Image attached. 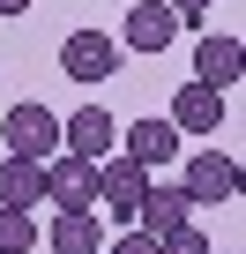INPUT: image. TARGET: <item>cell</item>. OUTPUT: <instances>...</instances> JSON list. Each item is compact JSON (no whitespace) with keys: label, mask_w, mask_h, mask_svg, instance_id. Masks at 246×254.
<instances>
[{"label":"cell","mask_w":246,"mask_h":254,"mask_svg":"<svg viewBox=\"0 0 246 254\" xmlns=\"http://www.w3.org/2000/svg\"><path fill=\"white\" fill-rule=\"evenodd\" d=\"M0 157L52 165V157H60V112H45V105H8V120H0Z\"/></svg>","instance_id":"obj_1"},{"label":"cell","mask_w":246,"mask_h":254,"mask_svg":"<svg viewBox=\"0 0 246 254\" xmlns=\"http://www.w3.org/2000/svg\"><path fill=\"white\" fill-rule=\"evenodd\" d=\"M60 150H67V157H82V165L119 157V120H112L104 105H75V112L60 120Z\"/></svg>","instance_id":"obj_2"},{"label":"cell","mask_w":246,"mask_h":254,"mask_svg":"<svg viewBox=\"0 0 246 254\" xmlns=\"http://www.w3.org/2000/svg\"><path fill=\"white\" fill-rule=\"evenodd\" d=\"M142 194H149V172H142V165H127V157H104V165H97V209H104V217L135 224Z\"/></svg>","instance_id":"obj_3"},{"label":"cell","mask_w":246,"mask_h":254,"mask_svg":"<svg viewBox=\"0 0 246 254\" xmlns=\"http://www.w3.org/2000/svg\"><path fill=\"white\" fill-rule=\"evenodd\" d=\"M45 202H60V217H82V209H97V165H82V157H52L45 165Z\"/></svg>","instance_id":"obj_4"},{"label":"cell","mask_w":246,"mask_h":254,"mask_svg":"<svg viewBox=\"0 0 246 254\" xmlns=\"http://www.w3.org/2000/svg\"><path fill=\"white\" fill-rule=\"evenodd\" d=\"M187 142H179V127L172 120H135V127H119V157L127 165H142L149 180H157V165H172Z\"/></svg>","instance_id":"obj_5"},{"label":"cell","mask_w":246,"mask_h":254,"mask_svg":"<svg viewBox=\"0 0 246 254\" xmlns=\"http://www.w3.org/2000/svg\"><path fill=\"white\" fill-rule=\"evenodd\" d=\"M60 67H67V82H112L119 45L104 30H75V38H60Z\"/></svg>","instance_id":"obj_6"},{"label":"cell","mask_w":246,"mask_h":254,"mask_svg":"<svg viewBox=\"0 0 246 254\" xmlns=\"http://www.w3.org/2000/svg\"><path fill=\"white\" fill-rule=\"evenodd\" d=\"M179 194H187L194 209H201V202H231V194H239V165H231L224 150H194V157H187Z\"/></svg>","instance_id":"obj_7"},{"label":"cell","mask_w":246,"mask_h":254,"mask_svg":"<svg viewBox=\"0 0 246 254\" xmlns=\"http://www.w3.org/2000/svg\"><path fill=\"white\" fill-rule=\"evenodd\" d=\"M172 38H179V15L164 8V0H135V8H127V30H119L112 45L119 53H164Z\"/></svg>","instance_id":"obj_8"},{"label":"cell","mask_w":246,"mask_h":254,"mask_svg":"<svg viewBox=\"0 0 246 254\" xmlns=\"http://www.w3.org/2000/svg\"><path fill=\"white\" fill-rule=\"evenodd\" d=\"M239 67H246V45H239L231 30H201V45H194V82H201V90H224V82H239Z\"/></svg>","instance_id":"obj_9"},{"label":"cell","mask_w":246,"mask_h":254,"mask_svg":"<svg viewBox=\"0 0 246 254\" xmlns=\"http://www.w3.org/2000/svg\"><path fill=\"white\" fill-rule=\"evenodd\" d=\"M172 127H179V142H187V135H216V127H224V90L179 82V97H172Z\"/></svg>","instance_id":"obj_10"},{"label":"cell","mask_w":246,"mask_h":254,"mask_svg":"<svg viewBox=\"0 0 246 254\" xmlns=\"http://www.w3.org/2000/svg\"><path fill=\"white\" fill-rule=\"evenodd\" d=\"M135 224H142L149 239H164V232H179V224H194V202H187L179 187H164V180H149V194H142V209H135Z\"/></svg>","instance_id":"obj_11"},{"label":"cell","mask_w":246,"mask_h":254,"mask_svg":"<svg viewBox=\"0 0 246 254\" xmlns=\"http://www.w3.org/2000/svg\"><path fill=\"white\" fill-rule=\"evenodd\" d=\"M38 202H45V165L0 157V209H38Z\"/></svg>","instance_id":"obj_12"},{"label":"cell","mask_w":246,"mask_h":254,"mask_svg":"<svg viewBox=\"0 0 246 254\" xmlns=\"http://www.w3.org/2000/svg\"><path fill=\"white\" fill-rule=\"evenodd\" d=\"M45 247H52V254H104V224H97V209H82V217H52V224H45Z\"/></svg>","instance_id":"obj_13"},{"label":"cell","mask_w":246,"mask_h":254,"mask_svg":"<svg viewBox=\"0 0 246 254\" xmlns=\"http://www.w3.org/2000/svg\"><path fill=\"white\" fill-rule=\"evenodd\" d=\"M0 254H38V217L30 209H0Z\"/></svg>","instance_id":"obj_14"},{"label":"cell","mask_w":246,"mask_h":254,"mask_svg":"<svg viewBox=\"0 0 246 254\" xmlns=\"http://www.w3.org/2000/svg\"><path fill=\"white\" fill-rule=\"evenodd\" d=\"M157 254H216V247L201 239V224H179V232H164V239H157Z\"/></svg>","instance_id":"obj_15"},{"label":"cell","mask_w":246,"mask_h":254,"mask_svg":"<svg viewBox=\"0 0 246 254\" xmlns=\"http://www.w3.org/2000/svg\"><path fill=\"white\" fill-rule=\"evenodd\" d=\"M104 254H157V239L149 232H119V239H104Z\"/></svg>","instance_id":"obj_16"},{"label":"cell","mask_w":246,"mask_h":254,"mask_svg":"<svg viewBox=\"0 0 246 254\" xmlns=\"http://www.w3.org/2000/svg\"><path fill=\"white\" fill-rule=\"evenodd\" d=\"M164 8H172V15H179V30H187V23H201V15L216 8V0H164Z\"/></svg>","instance_id":"obj_17"},{"label":"cell","mask_w":246,"mask_h":254,"mask_svg":"<svg viewBox=\"0 0 246 254\" xmlns=\"http://www.w3.org/2000/svg\"><path fill=\"white\" fill-rule=\"evenodd\" d=\"M0 15H30V0H0Z\"/></svg>","instance_id":"obj_18"}]
</instances>
